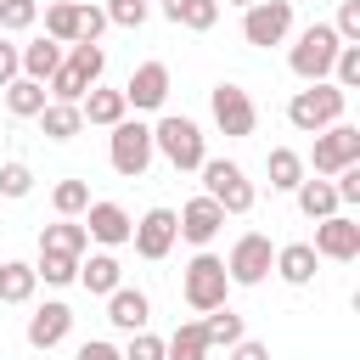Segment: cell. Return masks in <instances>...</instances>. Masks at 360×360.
Returning <instances> with one entry per match:
<instances>
[{
    "mask_svg": "<svg viewBox=\"0 0 360 360\" xmlns=\"http://www.w3.org/2000/svg\"><path fill=\"white\" fill-rule=\"evenodd\" d=\"M343 107H349V90H338L332 79H315L309 90H298V96L287 101V124H292L298 135H315V129L338 124Z\"/></svg>",
    "mask_w": 360,
    "mask_h": 360,
    "instance_id": "1",
    "label": "cell"
},
{
    "mask_svg": "<svg viewBox=\"0 0 360 360\" xmlns=\"http://www.w3.org/2000/svg\"><path fill=\"white\" fill-rule=\"evenodd\" d=\"M152 152H163L180 174H191V169H202V158H208V141H202V129L191 124V118H180V112H163L158 124H152Z\"/></svg>",
    "mask_w": 360,
    "mask_h": 360,
    "instance_id": "2",
    "label": "cell"
},
{
    "mask_svg": "<svg viewBox=\"0 0 360 360\" xmlns=\"http://www.w3.org/2000/svg\"><path fill=\"white\" fill-rule=\"evenodd\" d=\"M202 197H214L225 214H248L253 202H259V191H253V180L242 174V163H231V158H202Z\"/></svg>",
    "mask_w": 360,
    "mask_h": 360,
    "instance_id": "3",
    "label": "cell"
},
{
    "mask_svg": "<svg viewBox=\"0 0 360 360\" xmlns=\"http://www.w3.org/2000/svg\"><path fill=\"white\" fill-rule=\"evenodd\" d=\"M225 292H231V276H225V259H219V253H197V259L180 270V298H186L197 315L219 309Z\"/></svg>",
    "mask_w": 360,
    "mask_h": 360,
    "instance_id": "4",
    "label": "cell"
},
{
    "mask_svg": "<svg viewBox=\"0 0 360 360\" xmlns=\"http://www.w3.org/2000/svg\"><path fill=\"white\" fill-rule=\"evenodd\" d=\"M107 163L124 174V180H141L152 169V124L141 118H118L112 135H107Z\"/></svg>",
    "mask_w": 360,
    "mask_h": 360,
    "instance_id": "5",
    "label": "cell"
},
{
    "mask_svg": "<svg viewBox=\"0 0 360 360\" xmlns=\"http://www.w3.org/2000/svg\"><path fill=\"white\" fill-rule=\"evenodd\" d=\"M338 34H332V22H309L298 39H292V51H287V68L304 79V84H315V79H326L332 73V56H338Z\"/></svg>",
    "mask_w": 360,
    "mask_h": 360,
    "instance_id": "6",
    "label": "cell"
},
{
    "mask_svg": "<svg viewBox=\"0 0 360 360\" xmlns=\"http://www.w3.org/2000/svg\"><path fill=\"white\" fill-rule=\"evenodd\" d=\"M270 264H276V248H270L264 231H242V236L231 242V253H225L231 287H259V281L270 276Z\"/></svg>",
    "mask_w": 360,
    "mask_h": 360,
    "instance_id": "7",
    "label": "cell"
},
{
    "mask_svg": "<svg viewBox=\"0 0 360 360\" xmlns=\"http://www.w3.org/2000/svg\"><path fill=\"white\" fill-rule=\"evenodd\" d=\"M208 112H214L219 135H231V141L253 135V124H259V107H253V96H248L242 84H231V79H219V84L208 90Z\"/></svg>",
    "mask_w": 360,
    "mask_h": 360,
    "instance_id": "8",
    "label": "cell"
},
{
    "mask_svg": "<svg viewBox=\"0 0 360 360\" xmlns=\"http://www.w3.org/2000/svg\"><path fill=\"white\" fill-rule=\"evenodd\" d=\"M287 34H292V0H253V6L242 11V39H248V45L270 51V45H281Z\"/></svg>",
    "mask_w": 360,
    "mask_h": 360,
    "instance_id": "9",
    "label": "cell"
},
{
    "mask_svg": "<svg viewBox=\"0 0 360 360\" xmlns=\"http://www.w3.org/2000/svg\"><path fill=\"white\" fill-rule=\"evenodd\" d=\"M309 163H315V174H338V169H349V163H360V129L354 124H326V129H315V152H309Z\"/></svg>",
    "mask_w": 360,
    "mask_h": 360,
    "instance_id": "10",
    "label": "cell"
},
{
    "mask_svg": "<svg viewBox=\"0 0 360 360\" xmlns=\"http://www.w3.org/2000/svg\"><path fill=\"white\" fill-rule=\"evenodd\" d=\"M321 259H338V264H349V259H360V219H349L343 208L338 214H326V219H315V242H309Z\"/></svg>",
    "mask_w": 360,
    "mask_h": 360,
    "instance_id": "11",
    "label": "cell"
},
{
    "mask_svg": "<svg viewBox=\"0 0 360 360\" xmlns=\"http://www.w3.org/2000/svg\"><path fill=\"white\" fill-rule=\"evenodd\" d=\"M174 236H180L174 208H146V214L135 219V231H129V242H135V253H141V259H169Z\"/></svg>",
    "mask_w": 360,
    "mask_h": 360,
    "instance_id": "12",
    "label": "cell"
},
{
    "mask_svg": "<svg viewBox=\"0 0 360 360\" xmlns=\"http://www.w3.org/2000/svg\"><path fill=\"white\" fill-rule=\"evenodd\" d=\"M73 332V309L62 304V298H51V304H39L34 315H28V326H22V338H28V349H56L62 338Z\"/></svg>",
    "mask_w": 360,
    "mask_h": 360,
    "instance_id": "13",
    "label": "cell"
},
{
    "mask_svg": "<svg viewBox=\"0 0 360 360\" xmlns=\"http://www.w3.org/2000/svg\"><path fill=\"white\" fill-rule=\"evenodd\" d=\"M124 101H129L135 112H158V107L169 101V68H163V62H141V68L129 73V84H124Z\"/></svg>",
    "mask_w": 360,
    "mask_h": 360,
    "instance_id": "14",
    "label": "cell"
},
{
    "mask_svg": "<svg viewBox=\"0 0 360 360\" xmlns=\"http://www.w3.org/2000/svg\"><path fill=\"white\" fill-rule=\"evenodd\" d=\"M174 225H180V236L186 242H197V248H208L219 231H225V208L214 202V197H191L180 214H174Z\"/></svg>",
    "mask_w": 360,
    "mask_h": 360,
    "instance_id": "15",
    "label": "cell"
},
{
    "mask_svg": "<svg viewBox=\"0 0 360 360\" xmlns=\"http://www.w3.org/2000/svg\"><path fill=\"white\" fill-rule=\"evenodd\" d=\"M84 231H90V242H101V248H124L129 231H135V219H129V208H118V202H90V208H84Z\"/></svg>",
    "mask_w": 360,
    "mask_h": 360,
    "instance_id": "16",
    "label": "cell"
},
{
    "mask_svg": "<svg viewBox=\"0 0 360 360\" xmlns=\"http://www.w3.org/2000/svg\"><path fill=\"white\" fill-rule=\"evenodd\" d=\"M107 321H112L118 332H141V326L152 321V298H146L141 287H124V281H118V287L107 292Z\"/></svg>",
    "mask_w": 360,
    "mask_h": 360,
    "instance_id": "17",
    "label": "cell"
},
{
    "mask_svg": "<svg viewBox=\"0 0 360 360\" xmlns=\"http://www.w3.org/2000/svg\"><path fill=\"white\" fill-rule=\"evenodd\" d=\"M79 112H84V124H96V129H112L118 118H129V101H124V90L90 84V90H84V101H79Z\"/></svg>",
    "mask_w": 360,
    "mask_h": 360,
    "instance_id": "18",
    "label": "cell"
},
{
    "mask_svg": "<svg viewBox=\"0 0 360 360\" xmlns=\"http://www.w3.org/2000/svg\"><path fill=\"white\" fill-rule=\"evenodd\" d=\"M315 264H321V253L309 248V242H287V248H276V276L287 281V287H309L315 281Z\"/></svg>",
    "mask_w": 360,
    "mask_h": 360,
    "instance_id": "19",
    "label": "cell"
},
{
    "mask_svg": "<svg viewBox=\"0 0 360 360\" xmlns=\"http://www.w3.org/2000/svg\"><path fill=\"white\" fill-rule=\"evenodd\" d=\"M84 292H96V298H107L118 281H124V264L112 259V248H101V253H90V259H79V276H73Z\"/></svg>",
    "mask_w": 360,
    "mask_h": 360,
    "instance_id": "20",
    "label": "cell"
},
{
    "mask_svg": "<svg viewBox=\"0 0 360 360\" xmlns=\"http://www.w3.org/2000/svg\"><path fill=\"white\" fill-rule=\"evenodd\" d=\"M292 197H298V214H304V219H326V214H338V208H343L326 174H315V180L304 174V180L292 186Z\"/></svg>",
    "mask_w": 360,
    "mask_h": 360,
    "instance_id": "21",
    "label": "cell"
},
{
    "mask_svg": "<svg viewBox=\"0 0 360 360\" xmlns=\"http://www.w3.org/2000/svg\"><path fill=\"white\" fill-rule=\"evenodd\" d=\"M163 17L174 28H191V34H208L219 22V0H163Z\"/></svg>",
    "mask_w": 360,
    "mask_h": 360,
    "instance_id": "22",
    "label": "cell"
},
{
    "mask_svg": "<svg viewBox=\"0 0 360 360\" xmlns=\"http://www.w3.org/2000/svg\"><path fill=\"white\" fill-rule=\"evenodd\" d=\"M0 90H6V112H11V118H39V107L51 101V96H45V84H39V79H28V73H17V79H11V84H0Z\"/></svg>",
    "mask_w": 360,
    "mask_h": 360,
    "instance_id": "23",
    "label": "cell"
},
{
    "mask_svg": "<svg viewBox=\"0 0 360 360\" xmlns=\"http://www.w3.org/2000/svg\"><path fill=\"white\" fill-rule=\"evenodd\" d=\"M39 129H45V141H73V135L84 129L79 101H45V107H39Z\"/></svg>",
    "mask_w": 360,
    "mask_h": 360,
    "instance_id": "24",
    "label": "cell"
},
{
    "mask_svg": "<svg viewBox=\"0 0 360 360\" xmlns=\"http://www.w3.org/2000/svg\"><path fill=\"white\" fill-rule=\"evenodd\" d=\"M17 56H22V73H28V79H39V84H45V79H51V73H56V68H62V56H68V51H62V45H56V39H51V34H45V39H34V45H22V51H17Z\"/></svg>",
    "mask_w": 360,
    "mask_h": 360,
    "instance_id": "25",
    "label": "cell"
},
{
    "mask_svg": "<svg viewBox=\"0 0 360 360\" xmlns=\"http://www.w3.org/2000/svg\"><path fill=\"white\" fill-rule=\"evenodd\" d=\"M264 174H270V191H292V186L309 174V163H304L292 146H276V152L264 158Z\"/></svg>",
    "mask_w": 360,
    "mask_h": 360,
    "instance_id": "26",
    "label": "cell"
},
{
    "mask_svg": "<svg viewBox=\"0 0 360 360\" xmlns=\"http://www.w3.org/2000/svg\"><path fill=\"white\" fill-rule=\"evenodd\" d=\"M39 248H56V253H79V259H84L90 231H84L79 219H62V214H56V225H39Z\"/></svg>",
    "mask_w": 360,
    "mask_h": 360,
    "instance_id": "27",
    "label": "cell"
},
{
    "mask_svg": "<svg viewBox=\"0 0 360 360\" xmlns=\"http://www.w3.org/2000/svg\"><path fill=\"white\" fill-rule=\"evenodd\" d=\"M34 287H39L34 264H22V259H6V264H0V304H28Z\"/></svg>",
    "mask_w": 360,
    "mask_h": 360,
    "instance_id": "28",
    "label": "cell"
},
{
    "mask_svg": "<svg viewBox=\"0 0 360 360\" xmlns=\"http://www.w3.org/2000/svg\"><path fill=\"white\" fill-rule=\"evenodd\" d=\"M208 338H202V321H180L174 338L163 343V360H208Z\"/></svg>",
    "mask_w": 360,
    "mask_h": 360,
    "instance_id": "29",
    "label": "cell"
},
{
    "mask_svg": "<svg viewBox=\"0 0 360 360\" xmlns=\"http://www.w3.org/2000/svg\"><path fill=\"white\" fill-rule=\"evenodd\" d=\"M79 11H84L79 0H51V6H45V34H51L56 45H73V39H79Z\"/></svg>",
    "mask_w": 360,
    "mask_h": 360,
    "instance_id": "30",
    "label": "cell"
},
{
    "mask_svg": "<svg viewBox=\"0 0 360 360\" xmlns=\"http://www.w3.org/2000/svg\"><path fill=\"white\" fill-rule=\"evenodd\" d=\"M202 338H208V349H231V343H236V338H248V332H242V315H236L231 304H219V309H208Z\"/></svg>",
    "mask_w": 360,
    "mask_h": 360,
    "instance_id": "31",
    "label": "cell"
},
{
    "mask_svg": "<svg viewBox=\"0 0 360 360\" xmlns=\"http://www.w3.org/2000/svg\"><path fill=\"white\" fill-rule=\"evenodd\" d=\"M34 276H39V281H51V287H68V281L79 276V253H56V248H39V264H34Z\"/></svg>",
    "mask_w": 360,
    "mask_h": 360,
    "instance_id": "32",
    "label": "cell"
},
{
    "mask_svg": "<svg viewBox=\"0 0 360 360\" xmlns=\"http://www.w3.org/2000/svg\"><path fill=\"white\" fill-rule=\"evenodd\" d=\"M68 68H79L90 84H101V73H107V51H101L96 39H73V45H68Z\"/></svg>",
    "mask_w": 360,
    "mask_h": 360,
    "instance_id": "33",
    "label": "cell"
},
{
    "mask_svg": "<svg viewBox=\"0 0 360 360\" xmlns=\"http://www.w3.org/2000/svg\"><path fill=\"white\" fill-rule=\"evenodd\" d=\"M84 90H90V79H84L79 68H68V56H62V68L45 79V96H51V101H84Z\"/></svg>",
    "mask_w": 360,
    "mask_h": 360,
    "instance_id": "34",
    "label": "cell"
},
{
    "mask_svg": "<svg viewBox=\"0 0 360 360\" xmlns=\"http://www.w3.org/2000/svg\"><path fill=\"white\" fill-rule=\"evenodd\" d=\"M51 208H56L62 219H79V214L90 208V186H84V180H56V191H51Z\"/></svg>",
    "mask_w": 360,
    "mask_h": 360,
    "instance_id": "35",
    "label": "cell"
},
{
    "mask_svg": "<svg viewBox=\"0 0 360 360\" xmlns=\"http://www.w3.org/2000/svg\"><path fill=\"white\" fill-rule=\"evenodd\" d=\"M34 191V169L22 163V158H11V163H0V197H11V202H22Z\"/></svg>",
    "mask_w": 360,
    "mask_h": 360,
    "instance_id": "36",
    "label": "cell"
},
{
    "mask_svg": "<svg viewBox=\"0 0 360 360\" xmlns=\"http://www.w3.org/2000/svg\"><path fill=\"white\" fill-rule=\"evenodd\" d=\"M101 11H107V22H112V28H141V22H146V11H152V0H107Z\"/></svg>",
    "mask_w": 360,
    "mask_h": 360,
    "instance_id": "37",
    "label": "cell"
},
{
    "mask_svg": "<svg viewBox=\"0 0 360 360\" xmlns=\"http://www.w3.org/2000/svg\"><path fill=\"white\" fill-rule=\"evenodd\" d=\"M34 17H39V0H0V28H6V34L34 28Z\"/></svg>",
    "mask_w": 360,
    "mask_h": 360,
    "instance_id": "38",
    "label": "cell"
},
{
    "mask_svg": "<svg viewBox=\"0 0 360 360\" xmlns=\"http://www.w3.org/2000/svg\"><path fill=\"white\" fill-rule=\"evenodd\" d=\"M332 34H338L343 45H360V0H338V22H332Z\"/></svg>",
    "mask_w": 360,
    "mask_h": 360,
    "instance_id": "39",
    "label": "cell"
},
{
    "mask_svg": "<svg viewBox=\"0 0 360 360\" xmlns=\"http://www.w3.org/2000/svg\"><path fill=\"white\" fill-rule=\"evenodd\" d=\"M124 360H163V338H152L146 326H141V332H129V343H124Z\"/></svg>",
    "mask_w": 360,
    "mask_h": 360,
    "instance_id": "40",
    "label": "cell"
},
{
    "mask_svg": "<svg viewBox=\"0 0 360 360\" xmlns=\"http://www.w3.org/2000/svg\"><path fill=\"white\" fill-rule=\"evenodd\" d=\"M101 28H107V11L101 6H84L79 11V39H101Z\"/></svg>",
    "mask_w": 360,
    "mask_h": 360,
    "instance_id": "41",
    "label": "cell"
},
{
    "mask_svg": "<svg viewBox=\"0 0 360 360\" xmlns=\"http://www.w3.org/2000/svg\"><path fill=\"white\" fill-rule=\"evenodd\" d=\"M22 45H11V39H0V84H11L17 73H22V56H17Z\"/></svg>",
    "mask_w": 360,
    "mask_h": 360,
    "instance_id": "42",
    "label": "cell"
},
{
    "mask_svg": "<svg viewBox=\"0 0 360 360\" xmlns=\"http://www.w3.org/2000/svg\"><path fill=\"white\" fill-rule=\"evenodd\" d=\"M79 360H124V349H112L107 338H90V343H79Z\"/></svg>",
    "mask_w": 360,
    "mask_h": 360,
    "instance_id": "43",
    "label": "cell"
},
{
    "mask_svg": "<svg viewBox=\"0 0 360 360\" xmlns=\"http://www.w3.org/2000/svg\"><path fill=\"white\" fill-rule=\"evenodd\" d=\"M231 360H270V349L253 343V338H236V343H231Z\"/></svg>",
    "mask_w": 360,
    "mask_h": 360,
    "instance_id": "44",
    "label": "cell"
},
{
    "mask_svg": "<svg viewBox=\"0 0 360 360\" xmlns=\"http://www.w3.org/2000/svg\"><path fill=\"white\" fill-rule=\"evenodd\" d=\"M225 6H236V11H248V6H253V0H225Z\"/></svg>",
    "mask_w": 360,
    "mask_h": 360,
    "instance_id": "45",
    "label": "cell"
}]
</instances>
